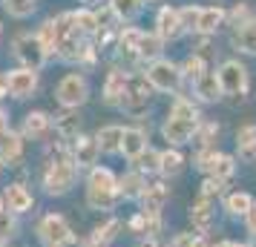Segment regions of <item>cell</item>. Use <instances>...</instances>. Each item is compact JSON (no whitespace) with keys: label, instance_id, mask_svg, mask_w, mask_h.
I'll list each match as a JSON object with an SVG mask.
<instances>
[{"label":"cell","instance_id":"53","mask_svg":"<svg viewBox=\"0 0 256 247\" xmlns=\"http://www.w3.org/2000/svg\"><path fill=\"white\" fill-rule=\"evenodd\" d=\"M0 37H3V23H0Z\"/></svg>","mask_w":256,"mask_h":247},{"label":"cell","instance_id":"2","mask_svg":"<svg viewBox=\"0 0 256 247\" xmlns=\"http://www.w3.org/2000/svg\"><path fill=\"white\" fill-rule=\"evenodd\" d=\"M75 178H78V167L72 164V155L58 147L55 158L46 164V173H44V187H46L49 196H66L72 187H75Z\"/></svg>","mask_w":256,"mask_h":247},{"label":"cell","instance_id":"40","mask_svg":"<svg viewBox=\"0 0 256 247\" xmlns=\"http://www.w3.org/2000/svg\"><path fill=\"white\" fill-rule=\"evenodd\" d=\"M198 12H202V6H196V3H187V6H178V17H182V23H184V29H187V32H193V29H196Z\"/></svg>","mask_w":256,"mask_h":247},{"label":"cell","instance_id":"29","mask_svg":"<svg viewBox=\"0 0 256 247\" xmlns=\"http://www.w3.org/2000/svg\"><path fill=\"white\" fill-rule=\"evenodd\" d=\"M236 150L242 158H256V124H242L236 130Z\"/></svg>","mask_w":256,"mask_h":247},{"label":"cell","instance_id":"33","mask_svg":"<svg viewBox=\"0 0 256 247\" xmlns=\"http://www.w3.org/2000/svg\"><path fill=\"white\" fill-rule=\"evenodd\" d=\"M182 167H184V155L178 153L176 147L158 153V173H162V176H178Z\"/></svg>","mask_w":256,"mask_h":247},{"label":"cell","instance_id":"38","mask_svg":"<svg viewBox=\"0 0 256 247\" xmlns=\"http://www.w3.org/2000/svg\"><path fill=\"white\" fill-rule=\"evenodd\" d=\"M193 138H196L198 147H213V141L219 138V124H216V121H198Z\"/></svg>","mask_w":256,"mask_h":247},{"label":"cell","instance_id":"16","mask_svg":"<svg viewBox=\"0 0 256 247\" xmlns=\"http://www.w3.org/2000/svg\"><path fill=\"white\" fill-rule=\"evenodd\" d=\"M127 81H130V75L121 69V66H112V69L106 72L104 89H101V98H104L106 106H118L121 104V95H124V89H127Z\"/></svg>","mask_w":256,"mask_h":247},{"label":"cell","instance_id":"3","mask_svg":"<svg viewBox=\"0 0 256 247\" xmlns=\"http://www.w3.org/2000/svg\"><path fill=\"white\" fill-rule=\"evenodd\" d=\"M144 78L152 86V92H170V95H178L182 83H184L178 63L170 58H158V60H152V63H147Z\"/></svg>","mask_w":256,"mask_h":247},{"label":"cell","instance_id":"11","mask_svg":"<svg viewBox=\"0 0 256 247\" xmlns=\"http://www.w3.org/2000/svg\"><path fill=\"white\" fill-rule=\"evenodd\" d=\"M196 127H198V121L167 115L164 124H162V135H164V141L170 144V147H182V144H190V138L196 135Z\"/></svg>","mask_w":256,"mask_h":247},{"label":"cell","instance_id":"1","mask_svg":"<svg viewBox=\"0 0 256 247\" xmlns=\"http://www.w3.org/2000/svg\"><path fill=\"white\" fill-rule=\"evenodd\" d=\"M118 178L110 167H92L86 178V204L92 210H112L118 204Z\"/></svg>","mask_w":256,"mask_h":247},{"label":"cell","instance_id":"22","mask_svg":"<svg viewBox=\"0 0 256 247\" xmlns=\"http://www.w3.org/2000/svg\"><path fill=\"white\" fill-rule=\"evenodd\" d=\"M121 135H124V127L121 124H106L101 130L95 132V144L104 155H112L121 150Z\"/></svg>","mask_w":256,"mask_h":247},{"label":"cell","instance_id":"10","mask_svg":"<svg viewBox=\"0 0 256 247\" xmlns=\"http://www.w3.org/2000/svg\"><path fill=\"white\" fill-rule=\"evenodd\" d=\"M38 236H40L49 247H64V245H72V242H75V236H72L66 219L58 216V213H49V216L40 219V224H38Z\"/></svg>","mask_w":256,"mask_h":247},{"label":"cell","instance_id":"25","mask_svg":"<svg viewBox=\"0 0 256 247\" xmlns=\"http://www.w3.org/2000/svg\"><path fill=\"white\" fill-rule=\"evenodd\" d=\"M233 173H236V158L228 153H213V158L208 164V176L224 184L228 178H233Z\"/></svg>","mask_w":256,"mask_h":247},{"label":"cell","instance_id":"17","mask_svg":"<svg viewBox=\"0 0 256 247\" xmlns=\"http://www.w3.org/2000/svg\"><path fill=\"white\" fill-rule=\"evenodd\" d=\"M52 127H55V124H52V115H49V112H44V109H32V112H26L24 115V130H20V135L38 141V138H46Z\"/></svg>","mask_w":256,"mask_h":247},{"label":"cell","instance_id":"35","mask_svg":"<svg viewBox=\"0 0 256 247\" xmlns=\"http://www.w3.org/2000/svg\"><path fill=\"white\" fill-rule=\"evenodd\" d=\"M167 115H173V118H187V121H202V115H198V106L193 104L190 98H184V95H176Z\"/></svg>","mask_w":256,"mask_h":247},{"label":"cell","instance_id":"50","mask_svg":"<svg viewBox=\"0 0 256 247\" xmlns=\"http://www.w3.org/2000/svg\"><path fill=\"white\" fill-rule=\"evenodd\" d=\"M138 247H158V245H156V239H147V242H141Z\"/></svg>","mask_w":256,"mask_h":247},{"label":"cell","instance_id":"44","mask_svg":"<svg viewBox=\"0 0 256 247\" xmlns=\"http://www.w3.org/2000/svg\"><path fill=\"white\" fill-rule=\"evenodd\" d=\"M244 224H248V230H250V236H256V201L250 204V210L244 213Z\"/></svg>","mask_w":256,"mask_h":247},{"label":"cell","instance_id":"47","mask_svg":"<svg viewBox=\"0 0 256 247\" xmlns=\"http://www.w3.org/2000/svg\"><path fill=\"white\" fill-rule=\"evenodd\" d=\"M184 247H210L208 242H204V239H202V236H193L190 233V239H187V245Z\"/></svg>","mask_w":256,"mask_h":247},{"label":"cell","instance_id":"39","mask_svg":"<svg viewBox=\"0 0 256 247\" xmlns=\"http://www.w3.org/2000/svg\"><path fill=\"white\" fill-rule=\"evenodd\" d=\"M250 17H256V12L250 9V3H248V0H239L233 9H228V26H233V29H236V26H242V23H248Z\"/></svg>","mask_w":256,"mask_h":247},{"label":"cell","instance_id":"31","mask_svg":"<svg viewBox=\"0 0 256 247\" xmlns=\"http://www.w3.org/2000/svg\"><path fill=\"white\" fill-rule=\"evenodd\" d=\"M0 6H3V12L14 17V20H26V17H32L38 12V6H40V0H0Z\"/></svg>","mask_w":256,"mask_h":247},{"label":"cell","instance_id":"15","mask_svg":"<svg viewBox=\"0 0 256 247\" xmlns=\"http://www.w3.org/2000/svg\"><path fill=\"white\" fill-rule=\"evenodd\" d=\"M24 150H26V138L20 132L9 130L0 138V164L3 167H18L24 161Z\"/></svg>","mask_w":256,"mask_h":247},{"label":"cell","instance_id":"54","mask_svg":"<svg viewBox=\"0 0 256 247\" xmlns=\"http://www.w3.org/2000/svg\"><path fill=\"white\" fill-rule=\"evenodd\" d=\"M0 170H3V164H0Z\"/></svg>","mask_w":256,"mask_h":247},{"label":"cell","instance_id":"26","mask_svg":"<svg viewBox=\"0 0 256 247\" xmlns=\"http://www.w3.org/2000/svg\"><path fill=\"white\" fill-rule=\"evenodd\" d=\"M144 187H147V178H144V173H138V170H132V173L118 178V196H121V199H141Z\"/></svg>","mask_w":256,"mask_h":247},{"label":"cell","instance_id":"46","mask_svg":"<svg viewBox=\"0 0 256 247\" xmlns=\"http://www.w3.org/2000/svg\"><path fill=\"white\" fill-rule=\"evenodd\" d=\"M9 130H12V127H9V112L0 106V138H3V135H6Z\"/></svg>","mask_w":256,"mask_h":247},{"label":"cell","instance_id":"30","mask_svg":"<svg viewBox=\"0 0 256 247\" xmlns=\"http://www.w3.org/2000/svg\"><path fill=\"white\" fill-rule=\"evenodd\" d=\"M35 37L38 43L44 46V52H46L49 58H55V46H58V29H55V17H46L44 23L35 29Z\"/></svg>","mask_w":256,"mask_h":247},{"label":"cell","instance_id":"14","mask_svg":"<svg viewBox=\"0 0 256 247\" xmlns=\"http://www.w3.org/2000/svg\"><path fill=\"white\" fill-rule=\"evenodd\" d=\"M72 164L78 167V170H92V167H98L95 161H98V155H101V150H98V144H95V135H78L75 141H72Z\"/></svg>","mask_w":256,"mask_h":247},{"label":"cell","instance_id":"8","mask_svg":"<svg viewBox=\"0 0 256 247\" xmlns=\"http://www.w3.org/2000/svg\"><path fill=\"white\" fill-rule=\"evenodd\" d=\"M40 86V72L26 69V66H18V69L6 72V95L14 98V101H24V98H32Z\"/></svg>","mask_w":256,"mask_h":247},{"label":"cell","instance_id":"12","mask_svg":"<svg viewBox=\"0 0 256 247\" xmlns=\"http://www.w3.org/2000/svg\"><path fill=\"white\" fill-rule=\"evenodd\" d=\"M222 26H228V9H224V6H219V3H213V6H202L193 35L216 37V32H219Z\"/></svg>","mask_w":256,"mask_h":247},{"label":"cell","instance_id":"13","mask_svg":"<svg viewBox=\"0 0 256 247\" xmlns=\"http://www.w3.org/2000/svg\"><path fill=\"white\" fill-rule=\"evenodd\" d=\"M147 150H150V135H147V130H141V127H124V135H121V150H118V153L124 155L127 161L136 164Z\"/></svg>","mask_w":256,"mask_h":247},{"label":"cell","instance_id":"27","mask_svg":"<svg viewBox=\"0 0 256 247\" xmlns=\"http://www.w3.org/2000/svg\"><path fill=\"white\" fill-rule=\"evenodd\" d=\"M106 6L112 9V14L118 17V23L121 26L132 23V20L141 14V9H144L141 0H106Z\"/></svg>","mask_w":256,"mask_h":247},{"label":"cell","instance_id":"45","mask_svg":"<svg viewBox=\"0 0 256 247\" xmlns=\"http://www.w3.org/2000/svg\"><path fill=\"white\" fill-rule=\"evenodd\" d=\"M130 227H132L136 233H144V230H147V219H144V213H141V216H136V219L130 222Z\"/></svg>","mask_w":256,"mask_h":247},{"label":"cell","instance_id":"48","mask_svg":"<svg viewBox=\"0 0 256 247\" xmlns=\"http://www.w3.org/2000/svg\"><path fill=\"white\" fill-rule=\"evenodd\" d=\"M0 98H6V72H0Z\"/></svg>","mask_w":256,"mask_h":247},{"label":"cell","instance_id":"5","mask_svg":"<svg viewBox=\"0 0 256 247\" xmlns=\"http://www.w3.org/2000/svg\"><path fill=\"white\" fill-rule=\"evenodd\" d=\"M55 101L64 109H78L90 101V81L84 72H66L55 86Z\"/></svg>","mask_w":256,"mask_h":247},{"label":"cell","instance_id":"36","mask_svg":"<svg viewBox=\"0 0 256 247\" xmlns=\"http://www.w3.org/2000/svg\"><path fill=\"white\" fill-rule=\"evenodd\" d=\"M190 222H193V227L196 230H208L210 227V222H213V210H210V201H204V199H198L193 207H190Z\"/></svg>","mask_w":256,"mask_h":247},{"label":"cell","instance_id":"4","mask_svg":"<svg viewBox=\"0 0 256 247\" xmlns=\"http://www.w3.org/2000/svg\"><path fill=\"white\" fill-rule=\"evenodd\" d=\"M216 78H219L222 95L228 98H244L248 95V86H250V72L239 58H228L219 63L216 69Z\"/></svg>","mask_w":256,"mask_h":247},{"label":"cell","instance_id":"18","mask_svg":"<svg viewBox=\"0 0 256 247\" xmlns=\"http://www.w3.org/2000/svg\"><path fill=\"white\" fill-rule=\"evenodd\" d=\"M167 199H170V190H167V184H164V181H152V184H147V187H144V193H141L144 216H162Z\"/></svg>","mask_w":256,"mask_h":247},{"label":"cell","instance_id":"37","mask_svg":"<svg viewBox=\"0 0 256 247\" xmlns=\"http://www.w3.org/2000/svg\"><path fill=\"white\" fill-rule=\"evenodd\" d=\"M250 204H254V199L248 193H242V190H236V193H230L224 199V210L233 213V216H244V213L250 210Z\"/></svg>","mask_w":256,"mask_h":247},{"label":"cell","instance_id":"23","mask_svg":"<svg viewBox=\"0 0 256 247\" xmlns=\"http://www.w3.org/2000/svg\"><path fill=\"white\" fill-rule=\"evenodd\" d=\"M72 20H75V29H78L84 37H90V40L101 32V26H98V14H95L92 6H78V9H72Z\"/></svg>","mask_w":256,"mask_h":247},{"label":"cell","instance_id":"49","mask_svg":"<svg viewBox=\"0 0 256 247\" xmlns=\"http://www.w3.org/2000/svg\"><path fill=\"white\" fill-rule=\"evenodd\" d=\"M216 247H250V245H239V242H222V245Z\"/></svg>","mask_w":256,"mask_h":247},{"label":"cell","instance_id":"42","mask_svg":"<svg viewBox=\"0 0 256 247\" xmlns=\"http://www.w3.org/2000/svg\"><path fill=\"white\" fill-rule=\"evenodd\" d=\"M136 164H138V173H144V170H147V173H158V153H156V150H147Z\"/></svg>","mask_w":256,"mask_h":247},{"label":"cell","instance_id":"20","mask_svg":"<svg viewBox=\"0 0 256 247\" xmlns=\"http://www.w3.org/2000/svg\"><path fill=\"white\" fill-rule=\"evenodd\" d=\"M193 92L202 104H216L222 101L224 95H222V86H219V78H216V69H208L198 81H193Z\"/></svg>","mask_w":256,"mask_h":247},{"label":"cell","instance_id":"9","mask_svg":"<svg viewBox=\"0 0 256 247\" xmlns=\"http://www.w3.org/2000/svg\"><path fill=\"white\" fill-rule=\"evenodd\" d=\"M156 35L162 37L164 43H173V40H182L187 35L184 23H182V17H178V6H158V12H156Z\"/></svg>","mask_w":256,"mask_h":247},{"label":"cell","instance_id":"6","mask_svg":"<svg viewBox=\"0 0 256 247\" xmlns=\"http://www.w3.org/2000/svg\"><path fill=\"white\" fill-rule=\"evenodd\" d=\"M150 95H152V86L147 83L144 72H136V75H130L127 89H124V95H121L118 109H121V112H127L130 118H141L144 112H147Z\"/></svg>","mask_w":256,"mask_h":247},{"label":"cell","instance_id":"28","mask_svg":"<svg viewBox=\"0 0 256 247\" xmlns=\"http://www.w3.org/2000/svg\"><path fill=\"white\" fill-rule=\"evenodd\" d=\"M178 69H182V78H184V81L193 83V81H198V78H202V75L210 69V66H208V60H204V55L190 52V55H187V58L178 63Z\"/></svg>","mask_w":256,"mask_h":247},{"label":"cell","instance_id":"52","mask_svg":"<svg viewBox=\"0 0 256 247\" xmlns=\"http://www.w3.org/2000/svg\"><path fill=\"white\" fill-rule=\"evenodd\" d=\"M141 3H158V0H141Z\"/></svg>","mask_w":256,"mask_h":247},{"label":"cell","instance_id":"51","mask_svg":"<svg viewBox=\"0 0 256 247\" xmlns=\"http://www.w3.org/2000/svg\"><path fill=\"white\" fill-rule=\"evenodd\" d=\"M78 3H84V6H92V3H98V0H78Z\"/></svg>","mask_w":256,"mask_h":247},{"label":"cell","instance_id":"34","mask_svg":"<svg viewBox=\"0 0 256 247\" xmlns=\"http://www.w3.org/2000/svg\"><path fill=\"white\" fill-rule=\"evenodd\" d=\"M52 124H55V130H58V135L64 141H75V138L81 135V121H78V115H72V112L58 115Z\"/></svg>","mask_w":256,"mask_h":247},{"label":"cell","instance_id":"7","mask_svg":"<svg viewBox=\"0 0 256 247\" xmlns=\"http://www.w3.org/2000/svg\"><path fill=\"white\" fill-rule=\"evenodd\" d=\"M12 55L18 58L20 66L35 69V72H40L44 66H46V60H49V55L44 52V46L38 43L35 32H18V35L12 37Z\"/></svg>","mask_w":256,"mask_h":247},{"label":"cell","instance_id":"19","mask_svg":"<svg viewBox=\"0 0 256 247\" xmlns=\"http://www.w3.org/2000/svg\"><path fill=\"white\" fill-rule=\"evenodd\" d=\"M230 49L239 55H256V17L230 32Z\"/></svg>","mask_w":256,"mask_h":247},{"label":"cell","instance_id":"21","mask_svg":"<svg viewBox=\"0 0 256 247\" xmlns=\"http://www.w3.org/2000/svg\"><path fill=\"white\" fill-rule=\"evenodd\" d=\"M3 204H6L9 213H29L32 204H35V199H32V193L24 184H9L6 193H3Z\"/></svg>","mask_w":256,"mask_h":247},{"label":"cell","instance_id":"41","mask_svg":"<svg viewBox=\"0 0 256 247\" xmlns=\"http://www.w3.org/2000/svg\"><path fill=\"white\" fill-rule=\"evenodd\" d=\"M14 236V219L6 207H0V245H6Z\"/></svg>","mask_w":256,"mask_h":247},{"label":"cell","instance_id":"32","mask_svg":"<svg viewBox=\"0 0 256 247\" xmlns=\"http://www.w3.org/2000/svg\"><path fill=\"white\" fill-rule=\"evenodd\" d=\"M118 230H121V222H118V219H110L106 224L95 227L92 233H90V239H86V247H106V245H110V242L118 236Z\"/></svg>","mask_w":256,"mask_h":247},{"label":"cell","instance_id":"24","mask_svg":"<svg viewBox=\"0 0 256 247\" xmlns=\"http://www.w3.org/2000/svg\"><path fill=\"white\" fill-rule=\"evenodd\" d=\"M164 46H167V43H164L156 32H141V40H138V58H141V63H152V60L164 58Z\"/></svg>","mask_w":256,"mask_h":247},{"label":"cell","instance_id":"43","mask_svg":"<svg viewBox=\"0 0 256 247\" xmlns=\"http://www.w3.org/2000/svg\"><path fill=\"white\" fill-rule=\"evenodd\" d=\"M222 193V181H216V178H204L202 181V190H198V199H204V201H210L213 196H219Z\"/></svg>","mask_w":256,"mask_h":247}]
</instances>
